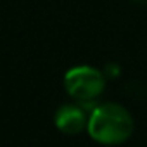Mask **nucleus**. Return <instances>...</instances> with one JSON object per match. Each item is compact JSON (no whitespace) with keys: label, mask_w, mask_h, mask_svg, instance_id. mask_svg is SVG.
I'll use <instances>...</instances> for the list:
<instances>
[{"label":"nucleus","mask_w":147,"mask_h":147,"mask_svg":"<svg viewBox=\"0 0 147 147\" xmlns=\"http://www.w3.org/2000/svg\"><path fill=\"white\" fill-rule=\"evenodd\" d=\"M87 130L95 142L104 145H118L126 142L133 133V118L123 106L106 102L92 109Z\"/></svg>","instance_id":"f257e3e1"},{"label":"nucleus","mask_w":147,"mask_h":147,"mask_svg":"<svg viewBox=\"0 0 147 147\" xmlns=\"http://www.w3.org/2000/svg\"><path fill=\"white\" fill-rule=\"evenodd\" d=\"M66 92L80 104H90L95 100L106 87L104 73L92 66H75L64 75Z\"/></svg>","instance_id":"f03ea898"},{"label":"nucleus","mask_w":147,"mask_h":147,"mask_svg":"<svg viewBox=\"0 0 147 147\" xmlns=\"http://www.w3.org/2000/svg\"><path fill=\"white\" fill-rule=\"evenodd\" d=\"M54 121H55V126L59 131L67 133V135H75V133H80L82 130L87 128L88 116L85 114L82 106L66 104V106H61L57 109Z\"/></svg>","instance_id":"7ed1b4c3"},{"label":"nucleus","mask_w":147,"mask_h":147,"mask_svg":"<svg viewBox=\"0 0 147 147\" xmlns=\"http://www.w3.org/2000/svg\"><path fill=\"white\" fill-rule=\"evenodd\" d=\"M137 2H147V0H137Z\"/></svg>","instance_id":"20e7f679"}]
</instances>
